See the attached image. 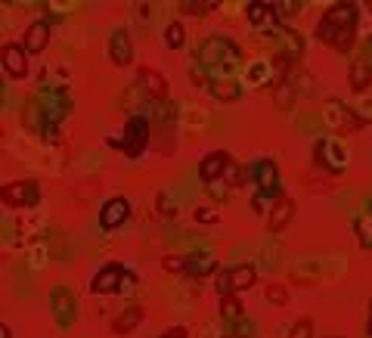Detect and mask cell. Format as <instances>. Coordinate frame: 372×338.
Here are the masks:
<instances>
[{
    "label": "cell",
    "mask_w": 372,
    "mask_h": 338,
    "mask_svg": "<svg viewBox=\"0 0 372 338\" xmlns=\"http://www.w3.org/2000/svg\"><path fill=\"white\" fill-rule=\"evenodd\" d=\"M369 47H372V44H369Z\"/></svg>",
    "instance_id": "cell-41"
},
{
    "label": "cell",
    "mask_w": 372,
    "mask_h": 338,
    "mask_svg": "<svg viewBox=\"0 0 372 338\" xmlns=\"http://www.w3.org/2000/svg\"><path fill=\"white\" fill-rule=\"evenodd\" d=\"M137 84L149 93L152 99H165L168 97V81L155 72V68H140V72H137Z\"/></svg>",
    "instance_id": "cell-17"
},
{
    "label": "cell",
    "mask_w": 372,
    "mask_h": 338,
    "mask_svg": "<svg viewBox=\"0 0 372 338\" xmlns=\"http://www.w3.org/2000/svg\"><path fill=\"white\" fill-rule=\"evenodd\" d=\"M35 99H37V106H41V112H44V128H46V124H56V128H59V121L68 115V109H72V99H68L66 87L41 90Z\"/></svg>",
    "instance_id": "cell-3"
},
{
    "label": "cell",
    "mask_w": 372,
    "mask_h": 338,
    "mask_svg": "<svg viewBox=\"0 0 372 338\" xmlns=\"http://www.w3.org/2000/svg\"><path fill=\"white\" fill-rule=\"evenodd\" d=\"M159 338H186V329L183 326H174V329H168V332H161Z\"/></svg>",
    "instance_id": "cell-35"
},
{
    "label": "cell",
    "mask_w": 372,
    "mask_h": 338,
    "mask_svg": "<svg viewBox=\"0 0 372 338\" xmlns=\"http://www.w3.org/2000/svg\"><path fill=\"white\" fill-rule=\"evenodd\" d=\"M118 146L124 149V155H128V159L143 155V149L149 146V118H143V115L128 118V124H124V137H121Z\"/></svg>",
    "instance_id": "cell-4"
},
{
    "label": "cell",
    "mask_w": 372,
    "mask_h": 338,
    "mask_svg": "<svg viewBox=\"0 0 372 338\" xmlns=\"http://www.w3.org/2000/svg\"><path fill=\"white\" fill-rule=\"evenodd\" d=\"M227 164H230V155L227 152H208L205 159L199 162V177L205 180V183H211V180H221L223 177V171H227Z\"/></svg>",
    "instance_id": "cell-14"
},
{
    "label": "cell",
    "mask_w": 372,
    "mask_h": 338,
    "mask_svg": "<svg viewBox=\"0 0 372 338\" xmlns=\"http://www.w3.org/2000/svg\"><path fill=\"white\" fill-rule=\"evenodd\" d=\"M245 16H248V22H252V25H264L267 19H276L273 4H264V0H252V4L245 6Z\"/></svg>",
    "instance_id": "cell-23"
},
{
    "label": "cell",
    "mask_w": 372,
    "mask_h": 338,
    "mask_svg": "<svg viewBox=\"0 0 372 338\" xmlns=\"http://www.w3.org/2000/svg\"><path fill=\"white\" fill-rule=\"evenodd\" d=\"M217 4H202V0H180V10L190 16H205L208 10H214Z\"/></svg>",
    "instance_id": "cell-27"
},
{
    "label": "cell",
    "mask_w": 372,
    "mask_h": 338,
    "mask_svg": "<svg viewBox=\"0 0 372 338\" xmlns=\"http://www.w3.org/2000/svg\"><path fill=\"white\" fill-rule=\"evenodd\" d=\"M161 267H165L168 273H183V270H186V258H174V255H168L165 261H161Z\"/></svg>",
    "instance_id": "cell-31"
},
{
    "label": "cell",
    "mask_w": 372,
    "mask_h": 338,
    "mask_svg": "<svg viewBox=\"0 0 372 338\" xmlns=\"http://www.w3.org/2000/svg\"><path fill=\"white\" fill-rule=\"evenodd\" d=\"M208 193L214 195V202H223L227 199V183L221 186V180H211V183H208Z\"/></svg>",
    "instance_id": "cell-32"
},
{
    "label": "cell",
    "mask_w": 372,
    "mask_h": 338,
    "mask_svg": "<svg viewBox=\"0 0 372 338\" xmlns=\"http://www.w3.org/2000/svg\"><path fill=\"white\" fill-rule=\"evenodd\" d=\"M292 217H294V202L292 199H276L273 211H270V217H267V230L270 233H283L285 227H289Z\"/></svg>",
    "instance_id": "cell-16"
},
{
    "label": "cell",
    "mask_w": 372,
    "mask_h": 338,
    "mask_svg": "<svg viewBox=\"0 0 372 338\" xmlns=\"http://www.w3.org/2000/svg\"><path fill=\"white\" fill-rule=\"evenodd\" d=\"M252 180L258 183V195L261 199H283V186H279V168L270 159H258L252 164Z\"/></svg>",
    "instance_id": "cell-6"
},
{
    "label": "cell",
    "mask_w": 372,
    "mask_h": 338,
    "mask_svg": "<svg viewBox=\"0 0 372 338\" xmlns=\"http://www.w3.org/2000/svg\"><path fill=\"white\" fill-rule=\"evenodd\" d=\"M289 338H314V323H310L307 317H304V320H298V323L292 326Z\"/></svg>",
    "instance_id": "cell-29"
},
{
    "label": "cell",
    "mask_w": 372,
    "mask_h": 338,
    "mask_svg": "<svg viewBox=\"0 0 372 338\" xmlns=\"http://www.w3.org/2000/svg\"><path fill=\"white\" fill-rule=\"evenodd\" d=\"M369 215H372V199H369Z\"/></svg>",
    "instance_id": "cell-39"
},
{
    "label": "cell",
    "mask_w": 372,
    "mask_h": 338,
    "mask_svg": "<svg viewBox=\"0 0 372 338\" xmlns=\"http://www.w3.org/2000/svg\"><path fill=\"white\" fill-rule=\"evenodd\" d=\"M239 56H242V50H239L230 37H221V35L205 37L196 50V62L205 68H214V66H221V62H236Z\"/></svg>",
    "instance_id": "cell-2"
},
{
    "label": "cell",
    "mask_w": 372,
    "mask_h": 338,
    "mask_svg": "<svg viewBox=\"0 0 372 338\" xmlns=\"http://www.w3.org/2000/svg\"><path fill=\"white\" fill-rule=\"evenodd\" d=\"M214 289H217V295H232L230 292V267H223V270H217V282H214Z\"/></svg>",
    "instance_id": "cell-30"
},
{
    "label": "cell",
    "mask_w": 372,
    "mask_h": 338,
    "mask_svg": "<svg viewBox=\"0 0 372 338\" xmlns=\"http://www.w3.org/2000/svg\"><path fill=\"white\" fill-rule=\"evenodd\" d=\"M108 59L115 66H130L134 62V44H130V35L124 28H115L108 35Z\"/></svg>",
    "instance_id": "cell-12"
},
{
    "label": "cell",
    "mask_w": 372,
    "mask_h": 338,
    "mask_svg": "<svg viewBox=\"0 0 372 338\" xmlns=\"http://www.w3.org/2000/svg\"><path fill=\"white\" fill-rule=\"evenodd\" d=\"M369 6H372V4H369Z\"/></svg>",
    "instance_id": "cell-40"
},
{
    "label": "cell",
    "mask_w": 372,
    "mask_h": 338,
    "mask_svg": "<svg viewBox=\"0 0 372 338\" xmlns=\"http://www.w3.org/2000/svg\"><path fill=\"white\" fill-rule=\"evenodd\" d=\"M369 338H372V301H369Z\"/></svg>",
    "instance_id": "cell-37"
},
{
    "label": "cell",
    "mask_w": 372,
    "mask_h": 338,
    "mask_svg": "<svg viewBox=\"0 0 372 338\" xmlns=\"http://www.w3.org/2000/svg\"><path fill=\"white\" fill-rule=\"evenodd\" d=\"M0 338H10V329H6L4 323H0Z\"/></svg>",
    "instance_id": "cell-36"
},
{
    "label": "cell",
    "mask_w": 372,
    "mask_h": 338,
    "mask_svg": "<svg viewBox=\"0 0 372 338\" xmlns=\"http://www.w3.org/2000/svg\"><path fill=\"white\" fill-rule=\"evenodd\" d=\"M140 323H143V308H140V304H130V308H124L118 317L112 320V332L115 335H128V332H134Z\"/></svg>",
    "instance_id": "cell-19"
},
{
    "label": "cell",
    "mask_w": 372,
    "mask_h": 338,
    "mask_svg": "<svg viewBox=\"0 0 372 338\" xmlns=\"http://www.w3.org/2000/svg\"><path fill=\"white\" fill-rule=\"evenodd\" d=\"M326 121H329V128L338 131V133H356L363 128V118H356L354 109L341 106L338 99H332V103L326 106Z\"/></svg>",
    "instance_id": "cell-8"
},
{
    "label": "cell",
    "mask_w": 372,
    "mask_h": 338,
    "mask_svg": "<svg viewBox=\"0 0 372 338\" xmlns=\"http://www.w3.org/2000/svg\"><path fill=\"white\" fill-rule=\"evenodd\" d=\"M165 44H168V50H183V44H186V28L180 25V22H170V25L165 28Z\"/></svg>",
    "instance_id": "cell-25"
},
{
    "label": "cell",
    "mask_w": 372,
    "mask_h": 338,
    "mask_svg": "<svg viewBox=\"0 0 372 338\" xmlns=\"http://www.w3.org/2000/svg\"><path fill=\"white\" fill-rule=\"evenodd\" d=\"M22 121H25L28 128H35V131H44V112H41V106H37L35 97L25 103V115H22Z\"/></svg>",
    "instance_id": "cell-26"
},
{
    "label": "cell",
    "mask_w": 372,
    "mask_h": 338,
    "mask_svg": "<svg viewBox=\"0 0 372 338\" xmlns=\"http://www.w3.org/2000/svg\"><path fill=\"white\" fill-rule=\"evenodd\" d=\"M46 44H50V25L41 19V22H31L25 28V47L22 50L25 53H44Z\"/></svg>",
    "instance_id": "cell-15"
},
{
    "label": "cell",
    "mask_w": 372,
    "mask_h": 338,
    "mask_svg": "<svg viewBox=\"0 0 372 338\" xmlns=\"http://www.w3.org/2000/svg\"><path fill=\"white\" fill-rule=\"evenodd\" d=\"M37 199H41V193H37L35 180H13V183H6L0 190V202L13 208H31L37 205Z\"/></svg>",
    "instance_id": "cell-7"
},
{
    "label": "cell",
    "mask_w": 372,
    "mask_h": 338,
    "mask_svg": "<svg viewBox=\"0 0 372 338\" xmlns=\"http://www.w3.org/2000/svg\"><path fill=\"white\" fill-rule=\"evenodd\" d=\"M190 277H208V273H217V258L208 255V251H196V255H186V270Z\"/></svg>",
    "instance_id": "cell-18"
},
{
    "label": "cell",
    "mask_w": 372,
    "mask_h": 338,
    "mask_svg": "<svg viewBox=\"0 0 372 338\" xmlns=\"http://www.w3.org/2000/svg\"><path fill=\"white\" fill-rule=\"evenodd\" d=\"M316 162L326 164L332 174H341V171L347 168V152L338 140L326 137V140H316Z\"/></svg>",
    "instance_id": "cell-9"
},
{
    "label": "cell",
    "mask_w": 372,
    "mask_h": 338,
    "mask_svg": "<svg viewBox=\"0 0 372 338\" xmlns=\"http://www.w3.org/2000/svg\"><path fill=\"white\" fill-rule=\"evenodd\" d=\"M223 338H242V335H232V332H227V335H223Z\"/></svg>",
    "instance_id": "cell-38"
},
{
    "label": "cell",
    "mask_w": 372,
    "mask_h": 338,
    "mask_svg": "<svg viewBox=\"0 0 372 338\" xmlns=\"http://www.w3.org/2000/svg\"><path fill=\"white\" fill-rule=\"evenodd\" d=\"M221 317L227 320V323H239V320H242V301H239L236 295H223L221 298Z\"/></svg>",
    "instance_id": "cell-24"
},
{
    "label": "cell",
    "mask_w": 372,
    "mask_h": 338,
    "mask_svg": "<svg viewBox=\"0 0 372 338\" xmlns=\"http://www.w3.org/2000/svg\"><path fill=\"white\" fill-rule=\"evenodd\" d=\"M347 81H351V90L354 93H363L372 84V66L366 59H354L351 68H347Z\"/></svg>",
    "instance_id": "cell-20"
},
{
    "label": "cell",
    "mask_w": 372,
    "mask_h": 338,
    "mask_svg": "<svg viewBox=\"0 0 372 338\" xmlns=\"http://www.w3.org/2000/svg\"><path fill=\"white\" fill-rule=\"evenodd\" d=\"M208 87H211V97L221 99V103H236L239 97H242V87H239L236 81H221V78H214V81H208Z\"/></svg>",
    "instance_id": "cell-22"
},
{
    "label": "cell",
    "mask_w": 372,
    "mask_h": 338,
    "mask_svg": "<svg viewBox=\"0 0 372 338\" xmlns=\"http://www.w3.org/2000/svg\"><path fill=\"white\" fill-rule=\"evenodd\" d=\"M258 282V270L252 264H239V267H230V292H242V289H252Z\"/></svg>",
    "instance_id": "cell-21"
},
{
    "label": "cell",
    "mask_w": 372,
    "mask_h": 338,
    "mask_svg": "<svg viewBox=\"0 0 372 338\" xmlns=\"http://www.w3.org/2000/svg\"><path fill=\"white\" fill-rule=\"evenodd\" d=\"M128 217H130V202L124 199V195H115V199H108L106 205L99 208V227H103V230H115V227H121Z\"/></svg>",
    "instance_id": "cell-10"
},
{
    "label": "cell",
    "mask_w": 372,
    "mask_h": 338,
    "mask_svg": "<svg viewBox=\"0 0 372 338\" xmlns=\"http://www.w3.org/2000/svg\"><path fill=\"white\" fill-rule=\"evenodd\" d=\"M0 62H4L6 75L10 78H25L28 75V59H25V50L19 44H6L0 50Z\"/></svg>",
    "instance_id": "cell-13"
},
{
    "label": "cell",
    "mask_w": 372,
    "mask_h": 338,
    "mask_svg": "<svg viewBox=\"0 0 372 338\" xmlns=\"http://www.w3.org/2000/svg\"><path fill=\"white\" fill-rule=\"evenodd\" d=\"M196 221H205V224H214V221H217V211H199V208H196Z\"/></svg>",
    "instance_id": "cell-34"
},
{
    "label": "cell",
    "mask_w": 372,
    "mask_h": 338,
    "mask_svg": "<svg viewBox=\"0 0 372 338\" xmlns=\"http://www.w3.org/2000/svg\"><path fill=\"white\" fill-rule=\"evenodd\" d=\"M356 16H360V6L356 4H332L323 13L320 25H316V37L323 44L335 47L338 53H347L356 35Z\"/></svg>",
    "instance_id": "cell-1"
},
{
    "label": "cell",
    "mask_w": 372,
    "mask_h": 338,
    "mask_svg": "<svg viewBox=\"0 0 372 338\" xmlns=\"http://www.w3.org/2000/svg\"><path fill=\"white\" fill-rule=\"evenodd\" d=\"M121 277H124V267L121 264H106L103 270L93 277L90 282V292L93 295H112L121 289Z\"/></svg>",
    "instance_id": "cell-11"
},
{
    "label": "cell",
    "mask_w": 372,
    "mask_h": 338,
    "mask_svg": "<svg viewBox=\"0 0 372 338\" xmlns=\"http://www.w3.org/2000/svg\"><path fill=\"white\" fill-rule=\"evenodd\" d=\"M273 13L276 16H294V13H301V4H273Z\"/></svg>",
    "instance_id": "cell-33"
},
{
    "label": "cell",
    "mask_w": 372,
    "mask_h": 338,
    "mask_svg": "<svg viewBox=\"0 0 372 338\" xmlns=\"http://www.w3.org/2000/svg\"><path fill=\"white\" fill-rule=\"evenodd\" d=\"M267 301L273 304V308H285V301H289V295H285V289L283 286H267Z\"/></svg>",
    "instance_id": "cell-28"
},
{
    "label": "cell",
    "mask_w": 372,
    "mask_h": 338,
    "mask_svg": "<svg viewBox=\"0 0 372 338\" xmlns=\"http://www.w3.org/2000/svg\"><path fill=\"white\" fill-rule=\"evenodd\" d=\"M50 313L59 329H72L78 320V295L66 286H56L50 292Z\"/></svg>",
    "instance_id": "cell-5"
}]
</instances>
